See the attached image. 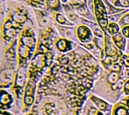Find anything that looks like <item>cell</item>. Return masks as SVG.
Masks as SVG:
<instances>
[{
  "instance_id": "1",
  "label": "cell",
  "mask_w": 129,
  "mask_h": 115,
  "mask_svg": "<svg viewBox=\"0 0 129 115\" xmlns=\"http://www.w3.org/2000/svg\"><path fill=\"white\" fill-rule=\"evenodd\" d=\"M97 101H95L96 104L98 105V106H99L100 108H101V109H104V108H105V104L104 103L101 102V101H99V99H97Z\"/></svg>"
},
{
  "instance_id": "2",
  "label": "cell",
  "mask_w": 129,
  "mask_h": 115,
  "mask_svg": "<svg viewBox=\"0 0 129 115\" xmlns=\"http://www.w3.org/2000/svg\"><path fill=\"white\" fill-rule=\"evenodd\" d=\"M125 91L126 92L129 93V82L125 85Z\"/></svg>"
}]
</instances>
